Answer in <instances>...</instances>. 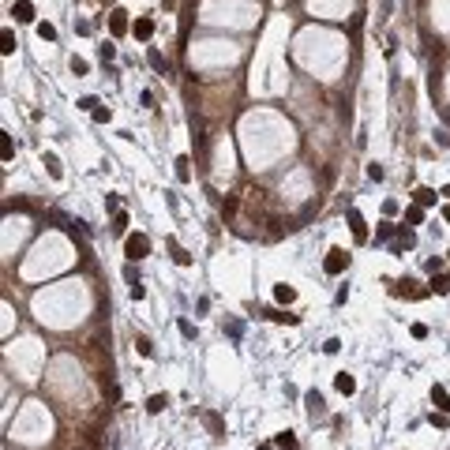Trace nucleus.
Listing matches in <instances>:
<instances>
[{"label": "nucleus", "instance_id": "obj_8", "mask_svg": "<svg viewBox=\"0 0 450 450\" xmlns=\"http://www.w3.org/2000/svg\"><path fill=\"white\" fill-rule=\"evenodd\" d=\"M266 319H270V323H289V327H296V323H300L296 315H289V311H278V308H270V311H266Z\"/></svg>", "mask_w": 450, "mask_h": 450}, {"label": "nucleus", "instance_id": "obj_18", "mask_svg": "<svg viewBox=\"0 0 450 450\" xmlns=\"http://www.w3.org/2000/svg\"><path fill=\"white\" fill-rule=\"evenodd\" d=\"M188 165H191L188 158H177V180H191V169Z\"/></svg>", "mask_w": 450, "mask_h": 450}, {"label": "nucleus", "instance_id": "obj_19", "mask_svg": "<svg viewBox=\"0 0 450 450\" xmlns=\"http://www.w3.org/2000/svg\"><path fill=\"white\" fill-rule=\"evenodd\" d=\"M124 225H128V214H124V210H113V233H124Z\"/></svg>", "mask_w": 450, "mask_h": 450}, {"label": "nucleus", "instance_id": "obj_27", "mask_svg": "<svg viewBox=\"0 0 450 450\" xmlns=\"http://www.w3.org/2000/svg\"><path fill=\"white\" fill-rule=\"evenodd\" d=\"M109 117H113V113L105 109V105H98V109H94V120H98V124H105V120H109Z\"/></svg>", "mask_w": 450, "mask_h": 450}, {"label": "nucleus", "instance_id": "obj_4", "mask_svg": "<svg viewBox=\"0 0 450 450\" xmlns=\"http://www.w3.org/2000/svg\"><path fill=\"white\" fill-rule=\"evenodd\" d=\"M12 15L19 19V23H34V4L30 0H19V4L12 8Z\"/></svg>", "mask_w": 450, "mask_h": 450}, {"label": "nucleus", "instance_id": "obj_25", "mask_svg": "<svg viewBox=\"0 0 450 450\" xmlns=\"http://www.w3.org/2000/svg\"><path fill=\"white\" fill-rule=\"evenodd\" d=\"M45 165H49V173H53V177H60V161H56L53 154H45Z\"/></svg>", "mask_w": 450, "mask_h": 450}, {"label": "nucleus", "instance_id": "obj_17", "mask_svg": "<svg viewBox=\"0 0 450 450\" xmlns=\"http://www.w3.org/2000/svg\"><path fill=\"white\" fill-rule=\"evenodd\" d=\"M432 293L435 296H446L450 293V278H432Z\"/></svg>", "mask_w": 450, "mask_h": 450}, {"label": "nucleus", "instance_id": "obj_24", "mask_svg": "<svg viewBox=\"0 0 450 450\" xmlns=\"http://www.w3.org/2000/svg\"><path fill=\"white\" fill-rule=\"evenodd\" d=\"M72 72H75V75H87V60H79V56H72Z\"/></svg>", "mask_w": 450, "mask_h": 450}, {"label": "nucleus", "instance_id": "obj_11", "mask_svg": "<svg viewBox=\"0 0 450 450\" xmlns=\"http://www.w3.org/2000/svg\"><path fill=\"white\" fill-rule=\"evenodd\" d=\"M131 30H135V38H143V42H147V38L154 34V23H150V19H135V26H131Z\"/></svg>", "mask_w": 450, "mask_h": 450}, {"label": "nucleus", "instance_id": "obj_20", "mask_svg": "<svg viewBox=\"0 0 450 450\" xmlns=\"http://www.w3.org/2000/svg\"><path fill=\"white\" fill-rule=\"evenodd\" d=\"M401 296H413V300H417V296H424V289H413V282H409V278H405V282H401V289H398Z\"/></svg>", "mask_w": 450, "mask_h": 450}, {"label": "nucleus", "instance_id": "obj_1", "mask_svg": "<svg viewBox=\"0 0 450 450\" xmlns=\"http://www.w3.org/2000/svg\"><path fill=\"white\" fill-rule=\"evenodd\" d=\"M124 252H128V259L135 263V259H143V255L150 252V240L143 233H135V236H128V244H124Z\"/></svg>", "mask_w": 450, "mask_h": 450}, {"label": "nucleus", "instance_id": "obj_9", "mask_svg": "<svg viewBox=\"0 0 450 450\" xmlns=\"http://www.w3.org/2000/svg\"><path fill=\"white\" fill-rule=\"evenodd\" d=\"M274 443H278V450H300V443H296V435H293V432H282Z\"/></svg>", "mask_w": 450, "mask_h": 450}, {"label": "nucleus", "instance_id": "obj_16", "mask_svg": "<svg viewBox=\"0 0 450 450\" xmlns=\"http://www.w3.org/2000/svg\"><path fill=\"white\" fill-rule=\"evenodd\" d=\"M165 405H169V398H165V394H154V398L147 401V413H161Z\"/></svg>", "mask_w": 450, "mask_h": 450}, {"label": "nucleus", "instance_id": "obj_7", "mask_svg": "<svg viewBox=\"0 0 450 450\" xmlns=\"http://www.w3.org/2000/svg\"><path fill=\"white\" fill-rule=\"evenodd\" d=\"M109 30H113V34H124V30H128V19H124V12H120V8L109 15Z\"/></svg>", "mask_w": 450, "mask_h": 450}, {"label": "nucleus", "instance_id": "obj_13", "mask_svg": "<svg viewBox=\"0 0 450 450\" xmlns=\"http://www.w3.org/2000/svg\"><path fill=\"white\" fill-rule=\"evenodd\" d=\"M15 45H19V42H15V34H12V30L0 34V53H4V56H12V53H15Z\"/></svg>", "mask_w": 450, "mask_h": 450}, {"label": "nucleus", "instance_id": "obj_29", "mask_svg": "<svg viewBox=\"0 0 450 450\" xmlns=\"http://www.w3.org/2000/svg\"><path fill=\"white\" fill-rule=\"evenodd\" d=\"M117 56V45H101V60H113Z\"/></svg>", "mask_w": 450, "mask_h": 450}, {"label": "nucleus", "instance_id": "obj_33", "mask_svg": "<svg viewBox=\"0 0 450 450\" xmlns=\"http://www.w3.org/2000/svg\"><path fill=\"white\" fill-rule=\"evenodd\" d=\"M443 218H446V222H450V206H443Z\"/></svg>", "mask_w": 450, "mask_h": 450}, {"label": "nucleus", "instance_id": "obj_28", "mask_svg": "<svg viewBox=\"0 0 450 450\" xmlns=\"http://www.w3.org/2000/svg\"><path fill=\"white\" fill-rule=\"evenodd\" d=\"M124 278H128V285H139V274H135V266H124Z\"/></svg>", "mask_w": 450, "mask_h": 450}, {"label": "nucleus", "instance_id": "obj_3", "mask_svg": "<svg viewBox=\"0 0 450 450\" xmlns=\"http://www.w3.org/2000/svg\"><path fill=\"white\" fill-rule=\"evenodd\" d=\"M304 405H308V417L311 420H319L323 413H327V409H323V394H319V390H308V394H304Z\"/></svg>", "mask_w": 450, "mask_h": 450}, {"label": "nucleus", "instance_id": "obj_31", "mask_svg": "<svg viewBox=\"0 0 450 450\" xmlns=\"http://www.w3.org/2000/svg\"><path fill=\"white\" fill-rule=\"evenodd\" d=\"M413 338H428V327H424V323H413Z\"/></svg>", "mask_w": 450, "mask_h": 450}, {"label": "nucleus", "instance_id": "obj_10", "mask_svg": "<svg viewBox=\"0 0 450 450\" xmlns=\"http://www.w3.org/2000/svg\"><path fill=\"white\" fill-rule=\"evenodd\" d=\"M169 248H173V263H177V266H191V255H188L177 240H169Z\"/></svg>", "mask_w": 450, "mask_h": 450}, {"label": "nucleus", "instance_id": "obj_2", "mask_svg": "<svg viewBox=\"0 0 450 450\" xmlns=\"http://www.w3.org/2000/svg\"><path fill=\"white\" fill-rule=\"evenodd\" d=\"M345 266H349V255L341 252V248H330V252H327V263H323V270H327V274H341Z\"/></svg>", "mask_w": 450, "mask_h": 450}, {"label": "nucleus", "instance_id": "obj_12", "mask_svg": "<svg viewBox=\"0 0 450 450\" xmlns=\"http://www.w3.org/2000/svg\"><path fill=\"white\" fill-rule=\"evenodd\" d=\"M334 387H338L341 394H353V390H357V379H353V375H345V371H341V375L334 379Z\"/></svg>", "mask_w": 450, "mask_h": 450}, {"label": "nucleus", "instance_id": "obj_15", "mask_svg": "<svg viewBox=\"0 0 450 450\" xmlns=\"http://www.w3.org/2000/svg\"><path fill=\"white\" fill-rule=\"evenodd\" d=\"M435 203V191L432 188H417V206H432Z\"/></svg>", "mask_w": 450, "mask_h": 450}, {"label": "nucleus", "instance_id": "obj_14", "mask_svg": "<svg viewBox=\"0 0 450 450\" xmlns=\"http://www.w3.org/2000/svg\"><path fill=\"white\" fill-rule=\"evenodd\" d=\"M274 296H278L282 304H293V300H296V289H293V285H274Z\"/></svg>", "mask_w": 450, "mask_h": 450}, {"label": "nucleus", "instance_id": "obj_6", "mask_svg": "<svg viewBox=\"0 0 450 450\" xmlns=\"http://www.w3.org/2000/svg\"><path fill=\"white\" fill-rule=\"evenodd\" d=\"M432 401L439 405V413H450V394H446L443 387H432Z\"/></svg>", "mask_w": 450, "mask_h": 450}, {"label": "nucleus", "instance_id": "obj_34", "mask_svg": "<svg viewBox=\"0 0 450 450\" xmlns=\"http://www.w3.org/2000/svg\"><path fill=\"white\" fill-rule=\"evenodd\" d=\"M259 450H270V446H259Z\"/></svg>", "mask_w": 450, "mask_h": 450}, {"label": "nucleus", "instance_id": "obj_22", "mask_svg": "<svg viewBox=\"0 0 450 450\" xmlns=\"http://www.w3.org/2000/svg\"><path fill=\"white\" fill-rule=\"evenodd\" d=\"M405 222H409V225H420V222H424V210H420V206H409Z\"/></svg>", "mask_w": 450, "mask_h": 450}, {"label": "nucleus", "instance_id": "obj_26", "mask_svg": "<svg viewBox=\"0 0 450 450\" xmlns=\"http://www.w3.org/2000/svg\"><path fill=\"white\" fill-rule=\"evenodd\" d=\"M38 34H42V38H45V42H53V38H56V30H53V26H49V23H42V26H38Z\"/></svg>", "mask_w": 450, "mask_h": 450}, {"label": "nucleus", "instance_id": "obj_23", "mask_svg": "<svg viewBox=\"0 0 450 450\" xmlns=\"http://www.w3.org/2000/svg\"><path fill=\"white\" fill-rule=\"evenodd\" d=\"M150 64H154L158 72H165V68H169V64H165V56H161L158 49H150Z\"/></svg>", "mask_w": 450, "mask_h": 450}, {"label": "nucleus", "instance_id": "obj_5", "mask_svg": "<svg viewBox=\"0 0 450 450\" xmlns=\"http://www.w3.org/2000/svg\"><path fill=\"white\" fill-rule=\"evenodd\" d=\"M349 225H353V236H357V240H368V225H364L360 210H349Z\"/></svg>", "mask_w": 450, "mask_h": 450}, {"label": "nucleus", "instance_id": "obj_21", "mask_svg": "<svg viewBox=\"0 0 450 450\" xmlns=\"http://www.w3.org/2000/svg\"><path fill=\"white\" fill-rule=\"evenodd\" d=\"M206 424H210V432H214L218 439H222V435H225V428H222V420H218L214 413H206Z\"/></svg>", "mask_w": 450, "mask_h": 450}, {"label": "nucleus", "instance_id": "obj_32", "mask_svg": "<svg viewBox=\"0 0 450 450\" xmlns=\"http://www.w3.org/2000/svg\"><path fill=\"white\" fill-rule=\"evenodd\" d=\"M368 177L371 180H383V165H368Z\"/></svg>", "mask_w": 450, "mask_h": 450}, {"label": "nucleus", "instance_id": "obj_30", "mask_svg": "<svg viewBox=\"0 0 450 450\" xmlns=\"http://www.w3.org/2000/svg\"><path fill=\"white\" fill-rule=\"evenodd\" d=\"M135 345H139V353H143V357H150V353H154V349H150V341H147V338H139Z\"/></svg>", "mask_w": 450, "mask_h": 450}]
</instances>
